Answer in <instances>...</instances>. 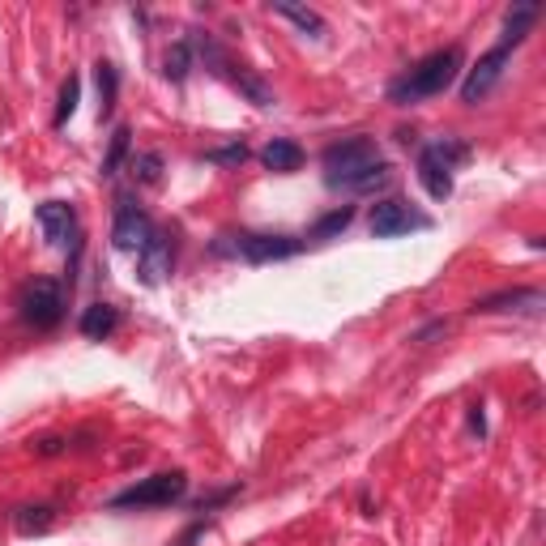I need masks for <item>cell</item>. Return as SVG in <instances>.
I'll list each match as a JSON object with an SVG mask.
<instances>
[{
  "label": "cell",
  "mask_w": 546,
  "mask_h": 546,
  "mask_svg": "<svg viewBox=\"0 0 546 546\" xmlns=\"http://www.w3.org/2000/svg\"><path fill=\"white\" fill-rule=\"evenodd\" d=\"M192 60H197V56H192V43H188V35H184L180 43H171V52L163 56V77H167V82H175V86L188 82Z\"/></svg>",
  "instance_id": "20"
},
{
  "label": "cell",
  "mask_w": 546,
  "mask_h": 546,
  "mask_svg": "<svg viewBox=\"0 0 546 546\" xmlns=\"http://www.w3.org/2000/svg\"><path fill=\"white\" fill-rule=\"evenodd\" d=\"M188 43H192V56H201L205 69H210L214 77H222V82H231L248 103H256V107H273V90L248 69V64H239L214 35H201V30H192Z\"/></svg>",
  "instance_id": "3"
},
{
  "label": "cell",
  "mask_w": 546,
  "mask_h": 546,
  "mask_svg": "<svg viewBox=\"0 0 546 546\" xmlns=\"http://www.w3.org/2000/svg\"><path fill=\"white\" fill-rule=\"evenodd\" d=\"M512 52H517V47L495 43V47H487V52L478 56V64H474L470 73H465V82H461V103H465V107H478L495 86H500V77H504V69H508Z\"/></svg>",
  "instance_id": "8"
},
{
  "label": "cell",
  "mask_w": 546,
  "mask_h": 546,
  "mask_svg": "<svg viewBox=\"0 0 546 546\" xmlns=\"http://www.w3.org/2000/svg\"><path fill=\"white\" fill-rule=\"evenodd\" d=\"M154 235V222H150V214L141 210V205L128 197L116 201V222H111V244H116L120 252H141L146 248V239Z\"/></svg>",
  "instance_id": "10"
},
{
  "label": "cell",
  "mask_w": 546,
  "mask_h": 546,
  "mask_svg": "<svg viewBox=\"0 0 546 546\" xmlns=\"http://www.w3.org/2000/svg\"><path fill=\"white\" fill-rule=\"evenodd\" d=\"M94 82H99V120H107L116 111V94H120V69L111 60L94 64Z\"/></svg>",
  "instance_id": "19"
},
{
  "label": "cell",
  "mask_w": 546,
  "mask_h": 546,
  "mask_svg": "<svg viewBox=\"0 0 546 546\" xmlns=\"http://www.w3.org/2000/svg\"><path fill=\"white\" fill-rule=\"evenodd\" d=\"M457 73H461V47H440V52L423 56L410 73H401L397 82H389V103L410 107V103L436 99V94H444L457 82Z\"/></svg>",
  "instance_id": "2"
},
{
  "label": "cell",
  "mask_w": 546,
  "mask_h": 546,
  "mask_svg": "<svg viewBox=\"0 0 546 546\" xmlns=\"http://www.w3.org/2000/svg\"><path fill=\"white\" fill-rule=\"evenodd\" d=\"M39 231L47 239V248H69L77 244V214H73V205L69 201H43L39 210Z\"/></svg>",
  "instance_id": "13"
},
{
  "label": "cell",
  "mask_w": 546,
  "mask_h": 546,
  "mask_svg": "<svg viewBox=\"0 0 546 546\" xmlns=\"http://www.w3.org/2000/svg\"><path fill=\"white\" fill-rule=\"evenodd\" d=\"M188 491V474L184 470H163V474H150L141 483L124 487L120 495L107 500V512H141V508H171L180 504Z\"/></svg>",
  "instance_id": "6"
},
{
  "label": "cell",
  "mask_w": 546,
  "mask_h": 546,
  "mask_svg": "<svg viewBox=\"0 0 546 546\" xmlns=\"http://www.w3.org/2000/svg\"><path fill=\"white\" fill-rule=\"evenodd\" d=\"M175 269V231L154 227V235L146 239V248L137 252V278L146 286H163Z\"/></svg>",
  "instance_id": "12"
},
{
  "label": "cell",
  "mask_w": 546,
  "mask_h": 546,
  "mask_svg": "<svg viewBox=\"0 0 546 546\" xmlns=\"http://www.w3.org/2000/svg\"><path fill=\"white\" fill-rule=\"evenodd\" d=\"M261 163L269 167V171H299L303 167V146L299 141H291V137H273L269 146L261 150Z\"/></svg>",
  "instance_id": "16"
},
{
  "label": "cell",
  "mask_w": 546,
  "mask_h": 546,
  "mask_svg": "<svg viewBox=\"0 0 546 546\" xmlns=\"http://www.w3.org/2000/svg\"><path fill=\"white\" fill-rule=\"evenodd\" d=\"M235 495H239V483L222 487V491H214V495H201V500L192 504V512H197V517H205V512H214V508H222V504H231Z\"/></svg>",
  "instance_id": "26"
},
{
  "label": "cell",
  "mask_w": 546,
  "mask_h": 546,
  "mask_svg": "<svg viewBox=\"0 0 546 546\" xmlns=\"http://www.w3.org/2000/svg\"><path fill=\"white\" fill-rule=\"evenodd\" d=\"M128 171H133V180L137 184H158V180H163V154H158V150H146V154H137L133 158V167H128Z\"/></svg>",
  "instance_id": "24"
},
{
  "label": "cell",
  "mask_w": 546,
  "mask_h": 546,
  "mask_svg": "<svg viewBox=\"0 0 546 546\" xmlns=\"http://www.w3.org/2000/svg\"><path fill=\"white\" fill-rule=\"evenodd\" d=\"M350 222H355V205H337V210H329V214L308 231V239H337V235L350 227Z\"/></svg>",
  "instance_id": "21"
},
{
  "label": "cell",
  "mask_w": 546,
  "mask_h": 546,
  "mask_svg": "<svg viewBox=\"0 0 546 546\" xmlns=\"http://www.w3.org/2000/svg\"><path fill=\"white\" fill-rule=\"evenodd\" d=\"M470 158V146L457 137H440V141H427L419 150V184L431 201H448L453 197V184H457V167Z\"/></svg>",
  "instance_id": "5"
},
{
  "label": "cell",
  "mask_w": 546,
  "mask_h": 546,
  "mask_svg": "<svg viewBox=\"0 0 546 546\" xmlns=\"http://www.w3.org/2000/svg\"><path fill=\"white\" fill-rule=\"evenodd\" d=\"M308 248V239L299 235H269V231H235L214 239V256H239L248 265H273V261H291Z\"/></svg>",
  "instance_id": "4"
},
{
  "label": "cell",
  "mask_w": 546,
  "mask_h": 546,
  "mask_svg": "<svg viewBox=\"0 0 546 546\" xmlns=\"http://www.w3.org/2000/svg\"><path fill=\"white\" fill-rule=\"evenodd\" d=\"M278 18H286V22H295L303 35H312V39H325L329 35V26H325V18H320L316 9H303V5H291V0H273L269 5Z\"/></svg>",
  "instance_id": "17"
},
{
  "label": "cell",
  "mask_w": 546,
  "mask_h": 546,
  "mask_svg": "<svg viewBox=\"0 0 546 546\" xmlns=\"http://www.w3.org/2000/svg\"><path fill=\"white\" fill-rule=\"evenodd\" d=\"M470 431H474V436H487V414H483V406H470Z\"/></svg>",
  "instance_id": "27"
},
{
  "label": "cell",
  "mask_w": 546,
  "mask_h": 546,
  "mask_svg": "<svg viewBox=\"0 0 546 546\" xmlns=\"http://www.w3.org/2000/svg\"><path fill=\"white\" fill-rule=\"evenodd\" d=\"M39 453L52 457V453H64V440H39Z\"/></svg>",
  "instance_id": "28"
},
{
  "label": "cell",
  "mask_w": 546,
  "mask_h": 546,
  "mask_svg": "<svg viewBox=\"0 0 546 546\" xmlns=\"http://www.w3.org/2000/svg\"><path fill=\"white\" fill-rule=\"evenodd\" d=\"M546 308V295L538 286H512V291H495V295H483L470 303L474 316H500V312H512V316H542Z\"/></svg>",
  "instance_id": "11"
},
{
  "label": "cell",
  "mask_w": 546,
  "mask_h": 546,
  "mask_svg": "<svg viewBox=\"0 0 546 546\" xmlns=\"http://www.w3.org/2000/svg\"><path fill=\"white\" fill-rule=\"evenodd\" d=\"M77 329H82V337H90V342H107V337L120 329V308H111V303H90L82 312V320H77Z\"/></svg>",
  "instance_id": "14"
},
{
  "label": "cell",
  "mask_w": 546,
  "mask_h": 546,
  "mask_svg": "<svg viewBox=\"0 0 546 546\" xmlns=\"http://www.w3.org/2000/svg\"><path fill=\"white\" fill-rule=\"evenodd\" d=\"M367 227H372L376 239H397V235H410V231H427L431 218L419 214L414 205H406L401 197H384L372 205V218H367Z\"/></svg>",
  "instance_id": "9"
},
{
  "label": "cell",
  "mask_w": 546,
  "mask_h": 546,
  "mask_svg": "<svg viewBox=\"0 0 546 546\" xmlns=\"http://www.w3.org/2000/svg\"><path fill=\"white\" fill-rule=\"evenodd\" d=\"M77 103H82V77H77V73H69V77H64V86H60V103H56V128H64V124H69V116H73V111H77Z\"/></svg>",
  "instance_id": "23"
},
{
  "label": "cell",
  "mask_w": 546,
  "mask_h": 546,
  "mask_svg": "<svg viewBox=\"0 0 546 546\" xmlns=\"http://www.w3.org/2000/svg\"><path fill=\"white\" fill-rule=\"evenodd\" d=\"M320 167H325V184L337 192H372L389 180V158L380 154L376 137H346L333 141V146L320 154Z\"/></svg>",
  "instance_id": "1"
},
{
  "label": "cell",
  "mask_w": 546,
  "mask_h": 546,
  "mask_svg": "<svg viewBox=\"0 0 546 546\" xmlns=\"http://www.w3.org/2000/svg\"><path fill=\"white\" fill-rule=\"evenodd\" d=\"M56 521V508L52 504H26L13 512V529H18L22 538H35V534H47Z\"/></svg>",
  "instance_id": "18"
},
{
  "label": "cell",
  "mask_w": 546,
  "mask_h": 546,
  "mask_svg": "<svg viewBox=\"0 0 546 546\" xmlns=\"http://www.w3.org/2000/svg\"><path fill=\"white\" fill-rule=\"evenodd\" d=\"M248 158V146L244 141H227V146H214V150H205V163H214V167H239Z\"/></svg>",
  "instance_id": "25"
},
{
  "label": "cell",
  "mask_w": 546,
  "mask_h": 546,
  "mask_svg": "<svg viewBox=\"0 0 546 546\" xmlns=\"http://www.w3.org/2000/svg\"><path fill=\"white\" fill-rule=\"evenodd\" d=\"M542 18V5H512L508 13H504V30H500V43H508V47H521L525 43V35L534 30V22Z\"/></svg>",
  "instance_id": "15"
},
{
  "label": "cell",
  "mask_w": 546,
  "mask_h": 546,
  "mask_svg": "<svg viewBox=\"0 0 546 546\" xmlns=\"http://www.w3.org/2000/svg\"><path fill=\"white\" fill-rule=\"evenodd\" d=\"M18 312L30 329H56L64 312H69V299H64V286L56 278H35L18 299Z\"/></svg>",
  "instance_id": "7"
},
{
  "label": "cell",
  "mask_w": 546,
  "mask_h": 546,
  "mask_svg": "<svg viewBox=\"0 0 546 546\" xmlns=\"http://www.w3.org/2000/svg\"><path fill=\"white\" fill-rule=\"evenodd\" d=\"M128 150H133V133H128V124H120L116 133H111V150H107L103 167H99V175H103V180H111V175L120 171V163L128 158Z\"/></svg>",
  "instance_id": "22"
}]
</instances>
